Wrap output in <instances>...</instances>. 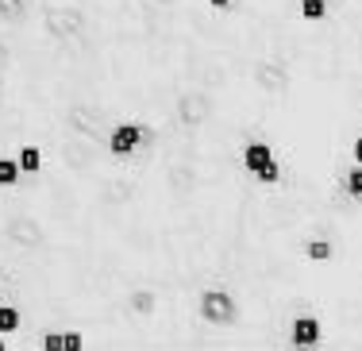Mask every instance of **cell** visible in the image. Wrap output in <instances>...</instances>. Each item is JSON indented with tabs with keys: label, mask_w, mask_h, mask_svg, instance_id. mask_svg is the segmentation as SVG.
<instances>
[{
	"label": "cell",
	"mask_w": 362,
	"mask_h": 351,
	"mask_svg": "<svg viewBox=\"0 0 362 351\" xmlns=\"http://www.w3.org/2000/svg\"><path fill=\"white\" fill-rule=\"evenodd\" d=\"M193 313L204 328H216V332H231L243 321V305L228 286H204L193 301Z\"/></svg>",
	"instance_id": "1"
},
{
	"label": "cell",
	"mask_w": 362,
	"mask_h": 351,
	"mask_svg": "<svg viewBox=\"0 0 362 351\" xmlns=\"http://www.w3.org/2000/svg\"><path fill=\"white\" fill-rule=\"evenodd\" d=\"M212 116H216V100L201 85H189L174 97V120L181 132H201V127L212 124Z\"/></svg>",
	"instance_id": "2"
},
{
	"label": "cell",
	"mask_w": 362,
	"mask_h": 351,
	"mask_svg": "<svg viewBox=\"0 0 362 351\" xmlns=\"http://www.w3.org/2000/svg\"><path fill=\"white\" fill-rule=\"evenodd\" d=\"M324 340H327V324H324V316H313V313L293 316L286 328L289 351H324Z\"/></svg>",
	"instance_id": "3"
},
{
	"label": "cell",
	"mask_w": 362,
	"mask_h": 351,
	"mask_svg": "<svg viewBox=\"0 0 362 351\" xmlns=\"http://www.w3.org/2000/svg\"><path fill=\"white\" fill-rule=\"evenodd\" d=\"M143 151V120H119L108 132V155L127 162Z\"/></svg>",
	"instance_id": "4"
},
{
	"label": "cell",
	"mask_w": 362,
	"mask_h": 351,
	"mask_svg": "<svg viewBox=\"0 0 362 351\" xmlns=\"http://www.w3.org/2000/svg\"><path fill=\"white\" fill-rule=\"evenodd\" d=\"M278 162V151L270 147V139H262V135H255V139H247L243 147H239V166H243L247 178L262 174L266 166H274Z\"/></svg>",
	"instance_id": "5"
},
{
	"label": "cell",
	"mask_w": 362,
	"mask_h": 351,
	"mask_svg": "<svg viewBox=\"0 0 362 351\" xmlns=\"http://www.w3.org/2000/svg\"><path fill=\"white\" fill-rule=\"evenodd\" d=\"M124 309H127V316H135V321H154V316L162 313V297H158V289H151V286H135L124 294Z\"/></svg>",
	"instance_id": "6"
},
{
	"label": "cell",
	"mask_w": 362,
	"mask_h": 351,
	"mask_svg": "<svg viewBox=\"0 0 362 351\" xmlns=\"http://www.w3.org/2000/svg\"><path fill=\"white\" fill-rule=\"evenodd\" d=\"M300 255H305L308 267H332L339 251H335V243L327 236H308L305 243H300Z\"/></svg>",
	"instance_id": "7"
},
{
	"label": "cell",
	"mask_w": 362,
	"mask_h": 351,
	"mask_svg": "<svg viewBox=\"0 0 362 351\" xmlns=\"http://www.w3.org/2000/svg\"><path fill=\"white\" fill-rule=\"evenodd\" d=\"M16 162H20L23 178H35L47 170V155H42L39 143H20V147H16Z\"/></svg>",
	"instance_id": "8"
},
{
	"label": "cell",
	"mask_w": 362,
	"mask_h": 351,
	"mask_svg": "<svg viewBox=\"0 0 362 351\" xmlns=\"http://www.w3.org/2000/svg\"><path fill=\"white\" fill-rule=\"evenodd\" d=\"M23 328V309L16 301H0V340H12Z\"/></svg>",
	"instance_id": "9"
},
{
	"label": "cell",
	"mask_w": 362,
	"mask_h": 351,
	"mask_svg": "<svg viewBox=\"0 0 362 351\" xmlns=\"http://www.w3.org/2000/svg\"><path fill=\"white\" fill-rule=\"evenodd\" d=\"M23 182V170L16 162V151H0V190H16Z\"/></svg>",
	"instance_id": "10"
},
{
	"label": "cell",
	"mask_w": 362,
	"mask_h": 351,
	"mask_svg": "<svg viewBox=\"0 0 362 351\" xmlns=\"http://www.w3.org/2000/svg\"><path fill=\"white\" fill-rule=\"evenodd\" d=\"M332 16V4L327 0H297V20L300 23H324Z\"/></svg>",
	"instance_id": "11"
},
{
	"label": "cell",
	"mask_w": 362,
	"mask_h": 351,
	"mask_svg": "<svg viewBox=\"0 0 362 351\" xmlns=\"http://www.w3.org/2000/svg\"><path fill=\"white\" fill-rule=\"evenodd\" d=\"M28 12H31V0H0V23H8V28L23 23Z\"/></svg>",
	"instance_id": "12"
},
{
	"label": "cell",
	"mask_w": 362,
	"mask_h": 351,
	"mask_svg": "<svg viewBox=\"0 0 362 351\" xmlns=\"http://www.w3.org/2000/svg\"><path fill=\"white\" fill-rule=\"evenodd\" d=\"M339 185H343V193H347L351 201H358V205H362V166H355V162H351V166L343 170Z\"/></svg>",
	"instance_id": "13"
},
{
	"label": "cell",
	"mask_w": 362,
	"mask_h": 351,
	"mask_svg": "<svg viewBox=\"0 0 362 351\" xmlns=\"http://www.w3.org/2000/svg\"><path fill=\"white\" fill-rule=\"evenodd\" d=\"M39 351H62V328L39 332Z\"/></svg>",
	"instance_id": "14"
},
{
	"label": "cell",
	"mask_w": 362,
	"mask_h": 351,
	"mask_svg": "<svg viewBox=\"0 0 362 351\" xmlns=\"http://www.w3.org/2000/svg\"><path fill=\"white\" fill-rule=\"evenodd\" d=\"M209 4V12H216V16H231L239 8V0H204Z\"/></svg>",
	"instance_id": "15"
},
{
	"label": "cell",
	"mask_w": 362,
	"mask_h": 351,
	"mask_svg": "<svg viewBox=\"0 0 362 351\" xmlns=\"http://www.w3.org/2000/svg\"><path fill=\"white\" fill-rule=\"evenodd\" d=\"M351 162H355V166H362V135L351 143Z\"/></svg>",
	"instance_id": "16"
},
{
	"label": "cell",
	"mask_w": 362,
	"mask_h": 351,
	"mask_svg": "<svg viewBox=\"0 0 362 351\" xmlns=\"http://www.w3.org/2000/svg\"><path fill=\"white\" fill-rule=\"evenodd\" d=\"M4 294H8V282H4V274H0V301H4Z\"/></svg>",
	"instance_id": "17"
},
{
	"label": "cell",
	"mask_w": 362,
	"mask_h": 351,
	"mask_svg": "<svg viewBox=\"0 0 362 351\" xmlns=\"http://www.w3.org/2000/svg\"><path fill=\"white\" fill-rule=\"evenodd\" d=\"M0 351H12V344H8V340H0Z\"/></svg>",
	"instance_id": "18"
},
{
	"label": "cell",
	"mask_w": 362,
	"mask_h": 351,
	"mask_svg": "<svg viewBox=\"0 0 362 351\" xmlns=\"http://www.w3.org/2000/svg\"><path fill=\"white\" fill-rule=\"evenodd\" d=\"M332 344H339V340H332ZM339 347H343V351H355V347H347V344H339Z\"/></svg>",
	"instance_id": "19"
}]
</instances>
